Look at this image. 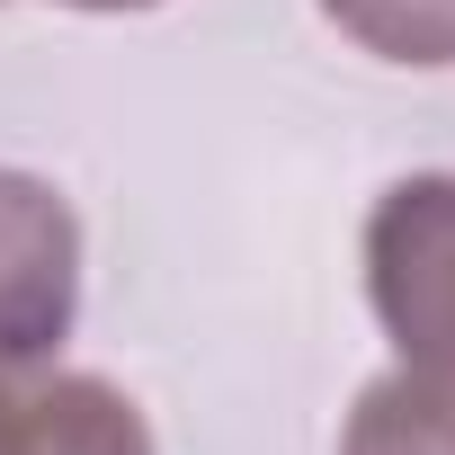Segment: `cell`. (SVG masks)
<instances>
[{
	"mask_svg": "<svg viewBox=\"0 0 455 455\" xmlns=\"http://www.w3.org/2000/svg\"><path fill=\"white\" fill-rule=\"evenodd\" d=\"M0 455H28V375H0Z\"/></svg>",
	"mask_w": 455,
	"mask_h": 455,
	"instance_id": "6",
	"label": "cell"
},
{
	"mask_svg": "<svg viewBox=\"0 0 455 455\" xmlns=\"http://www.w3.org/2000/svg\"><path fill=\"white\" fill-rule=\"evenodd\" d=\"M28 455H152L143 411L108 375H28Z\"/></svg>",
	"mask_w": 455,
	"mask_h": 455,
	"instance_id": "3",
	"label": "cell"
},
{
	"mask_svg": "<svg viewBox=\"0 0 455 455\" xmlns=\"http://www.w3.org/2000/svg\"><path fill=\"white\" fill-rule=\"evenodd\" d=\"M339 455H455V375L437 366H393L357 393Z\"/></svg>",
	"mask_w": 455,
	"mask_h": 455,
	"instance_id": "4",
	"label": "cell"
},
{
	"mask_svg": "<svg viewBox=\"0 0 455 455\" xmlns=\"http://www.w3.org/2000/svg\"><path fill=\"white\" fill-rule=\"evenodd\" d=\"M322 19L375 63L455 72V0H322Z\"/></svg>",
	"mask_w": 455,
	"mask_h": 455,
	"instance_id": "5",
	"label": "cell"
},
{
	"mask_svg": "<svg viewBox=\"0 0 455 455\" xmlns=\"http://www.w3.org/2000/svg\"><path fill=\"white\" fill-rule=\"evenodd\" d=\"M72 10H161V0H72Z\"/></svg>",
	"mask_w": 455,
	"mask_h": 455,
	"instance_id": "7",
	"label": "cell"
},
{
	"mask_svg": "<svg viewBox=\"0 0 455 455\" xmlns=\"http://www.w3.org/2000/svg\"><path fill=\"white\" fill-rule=\"evenodd\" d=\"M81 322V223L54 179L0 170V375H45Z\"/></svg>",
	"mask_w": 455,
	"mask_h": 455,
	"instance_id": "2",
	"label": "cell"
},
{
	"mask_svg": "<svg viewBox=\"0 0 455 455\" xmlns=\"http://www.w3.org/2000/svg\"><path fill=\"white\" fill-rule=\"evenodd\" d=\"M366 304L402 366L455 375V170L393 179L366 214Z\"/></svg>",
	"mask_w": 455,
	"mask_h": 455,
	"instance_id": "1",
	"label": "cell"
}]
</instances>
